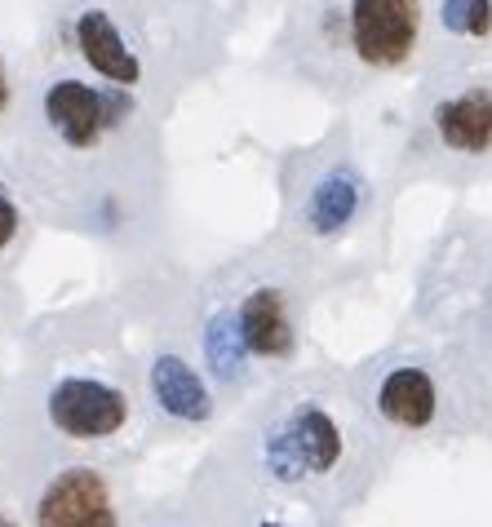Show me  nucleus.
<instances>
[{
    "label": "nucleus",
    "instance_id": "nucleus-1",
    "mask_svg": "<svg viewBox=\"0 0 492 527\" xmlns=\"http://www.w3.org/2000/svg\"><path fill=\"white\" fill-rule=\"evenodd\" d=\"M342 457V434L324 408H297L266 430V470L280 483H302L306 474H328Z\"/></svg>",
    "mask_w": 492,
    "mask_h": 527
},
{
    "label": "nucleus",
    "instance_id": "nucleus-2",
    "mask_svg": "<svg viewBox=\"0 0 492 527\" xmlns=\"http://www.w3.org/2000/svg\"><path fill=\"white\" fill-rule=\"evenodd\" d=\"M49 421L58 434L76 443H98L120 434V426L129 421V399L125 390L107 386L98 377H67L49 390Z\"/></svg>",
    "mask_w": 492,
    "mask_h": 527
},
{
    "label": "nucleus",
    "instance_id": "nucleus-3",
    "mask_svg": "<svg viewBox=\"0 0 492 527\" xmlns=\"http://www.w3.org/2000/svg\"><path fill=\"white\" fill-rule=\"evenodd\" d=\"M36 527H120L116 492L94 465H67L36 496Z\"/></svg>",
    "mask_w": 492,
    "mask_h": 527
},
{
    "label": "nucleus",
    "instance_id": "nucleus-4",
    "mask_svg": "<svg viewBox=\"0 0 492 527\" xmlns=\"http://www.w3.org/2000/svg\"><path fill=\"white\" fill-rule=\"evenodd\" d=\"M422 27V0H351V45L368 67L408 62Z\"/></svg>",
    "mask_w": 492,
    "mask_h": 527
},
{
    "label": "nucleus",
    "instance_id": "nucleus-5",
    "mask_svg": "<svg viewBox=\"0 0 492 527\" xmlns=\"http://www.w3.org/2000/svg\"><path fill=\"white\" fill-rule=\"evenodd\" d=\"M102 111H107V98L80 85V80H58L45 93V116L54 124V133H63L71 147H94L102 138V124L111 120Z\"/></svg>",
    "mask_w": 492,
    "mask_h": 527
},
{
    "label": "nucleus",
    "instance_id": "nucleus-6",
    "mask_svg": "<svg viewBox=\"0 0 492 527\" xmlns=\"http://www.w3.org/2000/svg\"><path fill=\"white\" fill-rule=\"evenodd\" d=\"M151 399L160 403V412L178 421H209L213 417V399L209 386L196 368L182 355H160L151 364Z\"/></svg>",
    "mask_w": 492,
    "mask_h": 527
},
{
    "label": "nucleus",
    "instance_id": "nucleus-7",
    "mask_svg": "<svg viewBox=\"0 0 492 527\" xmlns=\"http://www.w3.org/2000/svg\"><path fill=\"white\" fill-rule=\"evenodd\" d=\"M76 45H80V54H85L89 67H94L98 76H107L111 85H138V80H142L138 58L129 54V45L120 40L116 23H111L102 9H89V14H80Z\"/></svg>",
    "mask_w": 492,
    "mask_h": 527
},
{
    "label": "nucleus",
    "instance_id": "nucleus-8",
    "mask_svg": "<svg viewBox=\"0 0 492 527\" xmlns=\"http://www.w3.org/2000/svg\"><path fill=\"white\" fill-rule=\"evenodd\" d=\"M235 315H240L244 341H249L253 355L284 359L293 350V324H289V306H284L280 288H253Z\"/></svg>",
    "mask_w": 492,
    "mask_h": 527
},
{
    "label": "nucleus",
    "instance_id": "nucleus-9",
    "mask_svg": "<svg viewBox=\"0 0 492 527\" xmlns=\"http://www.w3.org/2000/svg\"><path fill=\"white\" fill-rule=\"evenodd\" d=\"M435 124H439V138L453 151H470V155L492 151V93L475 89L444 102L435 111Z\"/></svg>",
    "mask_w": 492,
    "mask_h": 527
},
{
    "label": "nucleus",
    "instance_id": "nucleus-10",
    "mask_svg": "<svg viewBox=\"0 0 492 527\" xmlns=\"http://www.w3.org/2000/svg\"><path fill=\"white\" fill-rule=\"evenodd\" d=\"M377 408L386 421L408 430H422L435 417V381L422 368H395L377 390Z\"/></svg>",
    "mask_w": 492,
    "mask_h": 527
},
{
    "label": "nucleus",
    "instance_id": "nucleus-11",
    "mask_svg": "<svg viewBox=\"0 0 492 527\" xmlns=\"http://www.w3.org/2000/svg\"><path fill=\"white\" fill-rule=\"evenodd\" d=\"M360 209V178L351 169H333L315 182L311 200H306V222L315 235H333Z\"/></svg>",
    "mask_w": 492,
    "mask_h": 527
},
{
    "label": "nucleus",
    "instance_id": "nucleus-12",
    "mask_svg": "<svg viewBox=\"0 0 492 527\" xmlns=\"http://www.w3.org/2000/svg\"><path fill=\"white\" fill-rule=\"evenodd\" d=\"M204 355H209L213 372H222V377H240L244 355H253L249 341H244L240 315H213L209 319V328H204Z\"/></svg>",
    "mask_w": 492,
    "mask_h": 527
},
{
    "label": "nucleus",
    "instance_id": "nucleus-13",
    "mask_svg": "<svg viewBox=\"0 0 492 527\" xmlns=\"http://www.w3.org/2000/svg\"><path fill=\"white\" fill-rule=\"evenodd\" d=\"M444 27L466 31L470 27V0H444Z\"/></svg>",
    "mask_w": 492,
    "mask_h": 527
},
{
    "label": "nucleus",
    "instance_id": "nucleus-14",
    "mask_svg": "<svg viewBox=\"0 0 492 527\" xmlns=\"http://www.w3.org/2000/svg\"><path fill=\"white\" fill-rule=\"evenodd\" d=\"M492 27V0H470V36H488Z\"/></svg>",
    "mask_w": 492,
    "mask_h": 527
},
{
    "label": "nucleus",
    "instance_id": "nucleus-15",
    "mask_svg": "<svg viewBox=\"0 0 492 527\" xmlns=\"http://www.w3.org/2000/svg\"><path fill=\"white\" fill-rule=\"evenodd\" d=\"M14 235H18V209L9 204V195L0 191V248L14 240Z\"/></svg>",
    "mask_w": 492,
    "mask_h": 527
},
{
    "label": "nucleus",
    "instance_id": "nucleus-16",
    "mask_svg": "<svg viewBox=\"0 0 492 527\" xmlns=\"http://www.w3.org/2000/svg\"><path fill=\"white\" fill-rule=\"evenodd\" d=\"M9 107V80H5V71H0V111Z\"/></svg>",
    "mask_w": 492,
    "mask_h": 527
},
{
    "label": "nucleus",
    "instance_id": "nucleus-17",
    "mask_svg": "<svg viewBox=\"0 0 492 527\" xmlns=\"http://www.w3.org/2000/svg\"><path fill=\"white\" fill-rule=\"evenodd\" d=\"M0 527H18L14 519H9V514H0Z\"/></svg>",
    "mask_w": 492,
    "mask_h": 527
},
{
    "label": "nucleus",
    "instance_id": "nucleus-18",
    "mask_svg": "<svg viewBox=\"0 0 492 527\" xmlns=\"http://www.w3.org/2000/svg\"><path fill=\"white\" fill-rule=\"evenodd\" d=\"M262 527H284V523H262Z\"/></svg>",
    "mask_w": 492,
    "mask_h": 527
}]
</instances>
